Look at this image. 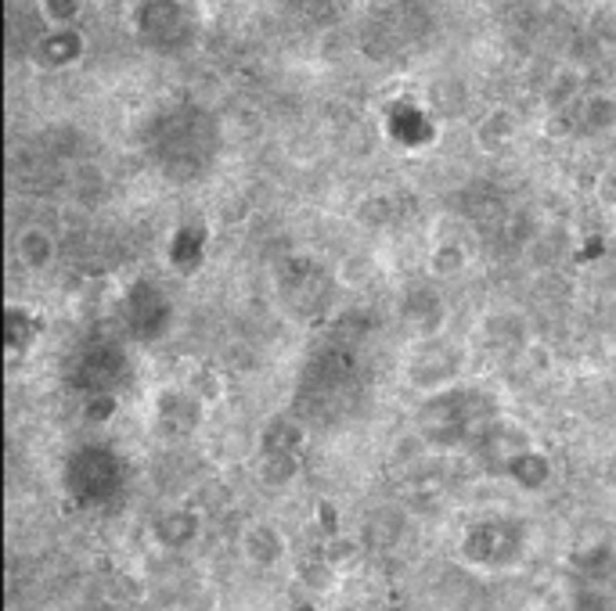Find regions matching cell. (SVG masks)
Segmentation results:
<instances>
[{
    "instance_id": "1",
    "label": "cell",
    "mask_w": 616,
    "mask_h": 611,
    "mask_svg": "<svg viewBox=\"0 0 616 611\" xmlns=\"http://www.w3.org/2000/svg\"><path fill=\"white\" fill-rule=\"evenodd\" d=\"M11 256H16V263L25 273H44L59 263V238L48 227L25 224L16 235V241H11Z\"/></svg>"
},
{
    "instance_id": "2",
    "label": "cell",
    "mask_w": 616,
    "mask_h": 611,
    "mask_svg": "<svg viewBox=\"0 0 616 611\" xmlns=\"http://www.w3.org/2000/svg\"><path fill=\"white\" fill-rule=\"evenodd\" d=\"M425 270L433 281H454L469 270V245L458 238H440L437 245H429Z\"/></svg>"
},
{
    "instance_id": "3",
    "label": "cell",
    "mask_w": 616,
    "mask_h": 611,
    "mask_svg": "<svg viewBox=\"0 0 616 611\" xmlns=\"http://www.w3.org/2000/svg\"><path fill=\"white\" fill-rule=\"evenodd\" d=\"M242 550H246V558L253 565H260V569H275V565L285 558V536L260 521V526H253L246 532V540H242Z\"/></svg>"
},
{
    "instance_id": "4",
    "label": "cell",
    "mask_w": 616,
    "mask_h": 611,
    "mask_svg": "<svg viewBox=\"0 0 616 611\" xmlns=\"http://www.w3.org/2000/svg\"><path fill=\"white\" fill-rule=\"evenodd\" d=\"M83 54V37L73 25H51V37L44 40V58L48 65H76Z\"/></svg>"
},
{
    "instance_id": "5",
    "label": "cell",
    "mask_w": 616,
    "mask_h": 611,
    "mask_svg": "<svg viewBox=\"0 0 616 611\" xmlns=\"http://www.w3.org/2000/svg\"><path fill=\"white\" fill-rule=\"evenodd\" d=\"M584 123H587L592 134H613L616 130V101L606 97V94H595L584 105Z\"/></svg>"
},
{
    "instance_id": "6",
    "label": "cell",
    "mask_w": 616,
    "mask_h": 611,
    "mask_svg": "<svg viewBox=\"0 0 616 611\" xmlns=\"http://www.w3.org/2000/svg\"><path fill=\"white\" fill-rule=\"evenodd\" d=\"M59 4L65 11V25H73L76 14H80V0H40V8H44V14H48V22H54V14H59Z\"/></svg>"
}]
</instances>
